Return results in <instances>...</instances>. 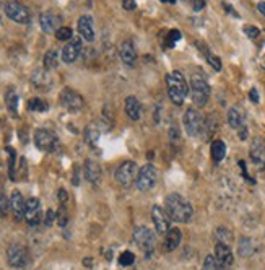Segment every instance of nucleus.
Here are the masks:
<instances>
[{
  "label": "nucleus",
  "mask_w": 265,
  "mask_h": 270,
  "mask_svg": "<svg viewBox=\"0 0 265 270\" xmlns=\"http://www.w3.org/2000/svg\"><path fill=\"white\" fill-rule=\"evenodd\" d=\"M134 243L146 255H150L154 249V235L146 226H137L134 230Z\"/></svg>",
  "instance_id": "423d86ee"
},
{
  "label": "nucleus",
  "mask_w": 265,
  "mask_h": 270,
  "mask_svg": "<svg viewBox=\"0 0 265 270\" xmlns=\"http://www.w3.org/2000/svg\"><path fill=\"white\" fill-rule=\"evenodd\" d=\"M98 140H99V129L94 126V124H91V126H88L85 130V142L90 143L91 147H94Z\"/></svg>",
  "instance_id": "c756f323"
},
{
  "label": "nucleus",
  "mask_w": 265,
  "mask_h": 270,
  "mask_svg": "<svg viewBox=\"0 0 265 270\" xmlns=\"http://www.w3.org/2000/svg\"><path fill=\"white\" fill-rule=\"evenodd\" d=\"M78 31L82 34V38L86 41H93L94 39V28H93V18L83 15L78 20Z\"/></svg>",
  "instance_id": "412c9836"
},
{
  "label": "nucleus",
  "mask_w": 265,
  "mask_h": 270,
  "mask_svg": "<svg viewBox=\"0 0 265 270\" xmlns=\"http://www.w3.org/2000/svg\"><path fill=\"white\" fill-rule=\"evenodd\" d=\"M190 96H192L194 104L198 107H203L208 103L210 98V86L202 75L194 74L190 77Z\"/></svg>",
  "instance_id": "7ed1b4c3"
},
{
  "label": "nucleus",
  "mask_w": 265,
  "mask_h": 270,
  "mask_svg": "<svg viewBox=\"0 0 265 270\" xmlns=\"http://www.w3.org/2000/svg\"><path fill=\"white\" fill-rule=\"evenodd\" d=\"M31 82H33L34 86H38V88L46 90L50 86V83H52V80H50L47 70H36L33 78H31Z\"/></svg>",
  "instance_id": "b1692460"
},
{
  "label": "nucleus",
  "mask_w": 265,
  "mask_h": 270,
  "mask_svg": "<svg viewBox=\"0 0 265 270\" xmlns=\"http://www.w3.org/2000/svg\"><path fill=\"white\" fill-rule=\"evenodd\" d=\"M166 82H168L169 99H171L176 106H181L189 93V83L186 82V78H184L181 72L176 70L173 74L166 75Z\"/></svg>",
  "instance_id": "f03ea898"
},
{
  "label": "nucleus",
  "mask_w": 265,
  "mask_h": 270,
  "mask_svg": "<svg viewBox=\"0 0 265 270\" xmlns=\"http://www.w3.org/2000/svg\"><path fill=\"white\" fill-rule=\"evenodd\" d=\"M215 239L218 243L230 246V243L233 241V233L230 230H226L225 226H220V228H217V231H215Z\"/></svg>",
  "instance_id": "2f4dec72"
},
{
  "label": "nucleus",
  "mask_w": 265,
  "mask_h": 270,
  "mask_svg": "<svg viewBox=\"0 0 265 270\" xmlns=\"http://www.w3.org/2000/svg\"><path fill=\"white\" fill-rule=\"evenodd\" d=\"M85 178H86V181H90L91 184H98L101 181V168L96 161L88 159L85 163Z\"/></svg>",
  "instance_id": "4be33fe9"
},
{
  "label": "nucleus",
  "mask_w": 265,
  "mask_h": 270,
  "mask_svg": "<svg viewBox=\"0 0 265 270\" xmlns=\"http://www.w3.org/2000/svg\"><path fill=\"white\" fill-rule=\"evenodd\" d=\"M228 122H230V126L233 129H241L244 127V116L241 114V111L238 107H231L230 111H228Z\"/></svg>",
  "instance_id": "a878e982"
},
{
  "label": "nucleus",
  "mask_w": 265,
  "mask_h": 270,
  "mask_svg": "<svg viewBox=\"0 0 265 270\" xmlns=\"http://www.w3.org/2000/svg\"><path fill=\"white\" fill-rule=\"evenodd\" d=\"M181 239H182V233L179 228H169V231L166 233V238H165V251L166 252H171L174 249H178V246L181 244Z\"/></svg>",
  "instance_id": "aec40b11"
},
{
  "label": "nucleus",
  "mask_w": 265,
  "mask_h": 270,
  "mask_svg": "<svg viewBox=\"0 0 265 270\" xmlns=\"http://www.w3.org/2000/svg\"><path fill=\"white\" fill-rule=\"evenodd\" d=\"M61 104L69 109L72 113H77L80 109H83L85 106V101L83 98L80 96V94L75 91V90H70V88H65L62 93H61Z\"/></svg>",
  "instance_id": "9b49d317"
},
{
  "label": "nucleus",
  "mask_w": 265,
  "mask_h": 270,
  "mask_svg": "<svg viewBox=\"0 0 265 270\" xmlns=\"http://www.w3.org/2000/svg\"><path fill=\"white\" fill-rule=\"evenodd\" d=\"M156 179H158V171L156 168L153 165H145L138 170L137 174V179H135V186L138 191H150V189L156 184Z\"/></svg>",
  "instance_id": "20e7f679"
},
{
  "label": "nucleus",
  "mask_w": 265,
  "mask_h": 270,
  "mask_svg": "<svg viewBox=\"0 0 265 270\" xmlns=\"http://www.w3.org/2000/svg\"><path fill=\"white\" fill-rule=\"evenodd\" d=\"M184 129H186L187 135L197 137L203 130V119L198 111L195 109H187L184 114Z\"/></svg>",
  "instance_id": "0eeeda50"
},
{
  "label": "nucleus",
  "mask_w": 265,
  "mask_h": 270,
  "mask_svg": "<svg viewBox=\"0 0 265 270\" xmlns=\"http://www.w3.org/2000/svg\"><path fill=\"white\" fill-rule=\"evenodd\" d=\"M197 47L202 50V52L205 54V59H207V62L211 65L213 69H215L217 72L222 70V61H220V57H217L215 54H211L210 52V49L203 44V42H197Z\"/></svg>",
  "instance_id": "393cba45"
},
{
  "label": "nucleus",
  "mask_w": 265,
  "mask_h": 270,
  "mask_svg": "<svg viewBox=\"0 0 265 270\" xmlns=\"http://www.w3.org/2000/svg\"><path fill=\"white\" fill-rule=\"evenodd\" d=\"M39 23L44 33H52L56 30H59V23H61V18H59L54 12H44L39 17Z\"/></svg>",
  "instance_id": "a211bd4d"
},
{
  "label": "nucleus",
  "mask_w": 265,
  "mask_h": 270,
  "mask_svg": "<svg viewBox=\"0 0 265 270\" xmlns=\"http://www.w3.org/2000/svg\"><path fill=\"white\" fill-rule=\"evenodd\" d=\"M83 264L86 265V267H91L90 264H91V259H83Z\"/></svg>",
  "instance_id": "09e8293b"
},
{
  "label": "nucleus",
  "mask_w": 265,
  "mask_h": 270,
  "mask_svg": "<svg viewBox=\"0 0 265 270\" xmlns=\"http://www.w3.org/2000/svg\"><path fill=\"white\" fill-rule=\"evenodd\" d=\"M223 7H225V10H226V12H230V13H233V15H234V17H236V18L239 17V15H238V13H236V12H234V10L231 9V7H230V5H228V4H223Z\"/></svg>",
  "instance_id": "49530a36"
},
{
  "label": "nucleus",
  "mask_w": 265,
  "mask_h": 270,
  "mask_svg": "<svg viewBox=\"0 0 265 270\" xmlns=\"http://www.w3.org/2000/svg\"><path fill=\"white\" fill-rule=\"evenodd\" d=\"M59 199H61V203L65 207V202H67V192H65L64 189H61V191H59Z\"/></svg>",
  "instance_id": "c03bdc74"
},
{
  "label": "nucleus",
  "mask_w": 265,
  "mask_h": 270,
  "mask_svg": "<svg viewBox=\"0 0 265 270\" xmlns=\"http://www.w3.org/2000/svg\"><path fill=\"white\" fill-rule=\"evenodd\" d=\"M161 2H165V4H174L176 0H161Z\"/></svg>",
  "instance_id": "8fccbe9b"
},
{
  "label": "nucleus",
  "mask_w": 265,
  "mask_h": 270,
  "mask_svg": "<svg viewBox=\"0 0 265 270\" xmlns=\"http://www.w3.org/2000/svg\"><path fill=\"white\" fill-rule=\"evenodd\" d=\"M7 260H9V265L15 268H21L28 264L29 260V254L28 249L21 244H12L7 251Z\"/></svg>",
  "instance_id": "6e6552de"
},
{
  "label": "nucleus",
  "mask_w": 265,
  "mask_h": 270,
  "mask_svg": "<svg viewBox=\"0 0 265 270\" xmlns=\"http://www.w3.org/2000/svg\"><path fill=\"white\" fill-rule=\"evenodd\" d=\"M9 200L5 199V195H0V218H2L5 215L7 208H9Z\"/></svg>",
  "instance_id": "58836bf2"
},
{
  "label": "nucleus",
  "mask_w": 265,
  "mask_h": 270,
  "mask_svg": "<svg viewBox=\"0 0 265 270\" xmlns=\"http://www.w3.org/2000/svg\"><path fill=\"white\" fill-rule=\"evenodd\" d=\"M5 13L10 20L15 21V23L26 25V23H29V20H31V17H29V10L25 5L17 2V0H12V2L5 5Z\"/></svg>",
  "instance_id": "1a4fd4ad"
},
{
  "label": "nucleus",
  "mask_w": 265,
  "mask_h": 270,
  "mask_svg": "<svg viewBox=\"0 0 265 270\" xmlns=\"http://www.w3.org/2000/svg\"><path fill=\"white\" fill-rule=\"evenodd\" d=\"M249 155H251L252 163L263 170L265 168V142L262 138H254L251 143V150H249Z\"/></svg>",
  "instance_id": "4468645a"
},
{
  "label": "nucleus",
  "mask_w": 265,
  "mask_h": 270,
  "mask_svg": "<svg viewBox=\"0 0 265 270\" xmlns=\"http://www.w3.org/2000/svg\"><path fill=\"white\" fill-rule=\"evenodd\" d=\"M257 9H259V12L262 13V15H265V2H260L259 5H257Z\"/></svg>",
  "instance_id": "de8ad7c7"
},
{
  "label": "nucleus",
  "mask_w": 265,
  "mask_h": 270,
  "mask_svg": "<svg viewBox=\"0 0 265 270\" xmlns=\"http://www.w3.org/2000/svg\"><path fill=\"white\" fill-rule=\"evenodd\" d=\"M126 114L132 121H138L140 116H142V106H140L135 96H129L126 99Z\"/></svg>",
  "instance_id": "5701e85b"
},
{
  "label": "nucleus",
  "mask_w": 265,
  "mask_h": 270,
  "mask_svg": "<svg viewBox=\"0 0 265 270\" xmlns=\"http://www.w3.org/2000/svg\"><path fill=\"white\" fill-rule=\"evenodd\" d=\"M239 138H241V140H246V138H247V129L246 127L239 129Z\"/></svg>",
  "instance_id": "a18cd8bd"
},
{
  "label": "nucleus",
  "mask_w": 265,
  "mask_h": 270,
  "mask_svg": "<svg viewBox=\"0 0 265 270\" xmlns=\"http://www.w3.org/2000/svg\"><path fill=\"white\" fill-rule=\"evenodd\" d=\"M119 57L121 61L126 64V65H135V61H137V50L132 44V41H124L121 47H119Z\"/></svg>",
  "instance_id": "6ab92c4d"
},
{
  "label": "nucleus",
  "mask_w": 265,
  "mask_h": 270,
  "mask_svg": "<svg viewBox=\"0 0 265 270\" xmlns=\"http://www.w3.org/2000/svg\"><path fill=\"white\" fill-rule=\"evenodd\" d=\"M10 208L13 211V215L17 220L25 218V208H26V200L23 199V195L18 191H13L10 197Z\"/></svg>",
  "instance_id": "f3484780"
},
{
  "label": "nucleus",
  "mask_w": 265,
  "mask_h": 270,
  "mask_svg": "<svg viewBox=\"0 0 265 270\" xmlns=\"http://www.w3.org/2000/svg\"><path fill=\"white\" fill-rule=\"evenodd\" d=\"M54 218H56V213L52 210H47V213H46V220H44V225L46 226H50L54 222Z\"/></svg>",
  "instance_id": "a19ab883"
},
{
  "label": "nucleus",
  "mask_w": 265,
  "mask_h": 270,
  "mask_svg": "<svg viewBox=\"0 0 265 270\" xmlns=\"http://www.w3.org/2000/svg\"><path fill=\"white\" fill-rule=\"evenodd\" d=\"M138 174V166L135 161H124L116 171V179L122 187H130L135 182Z\"/></svg>",
  "instance_id": "39448f33"
},
{
  "label": "nucleus",
  "mask_w": 265,
  "mask_h": 270,
  "mask_svg": "<svg viewBox=\"0 0 265 270\" xmlns=\"http://www.w3.org/2000/svg\"><path fill=\"white\" fill-rule=\"evenodd\" d=\"M5 104L9 107V111L15 116L18 109V93L15 91V88H9L5 93Z\"/></svg>",
  "instance_id": "bb28decb"
},
{
  "label": "nucleus",
  "mask_w": 265,
  "mask_h": 270,
  "mask_svg": "<svg viewBox=\"0 0 265 270\" xmlns=\"http://www.w3.org/2000/svg\"><path fill=\"white\" fill-rule=\"evenodd\" d=\"M56 38L59 41H70L73 38V31L67 26H62V28H59V30L56 31Z\"/></svg>",
  "instance_id": "c9c22d12"
},
{
  "label": "nucleus",
  "mask_w": 265,
  "mask_h": 270,
  "mask_svg": "<svg viewBox=\"0 0 265 270\" xmlns=\"http://www.w3.org/2000/svg\"><path fill=\"white\" fill-rule=\"evenodd\" d=\"M151 220L160 235H165V233L169 231V217L165 208H161L160 205H154L151 208Z\"/></svg>",
  "instance_id": "ddd939ff"
},
{
  "label": "nucleus",
  "mask_w": 265,
  "mask_h": 270,
  "mask_svg": "<svg viewBox=\"0 0 265 270\" xmlns=\"http://www.w3.org/2000/svg\"><path fill=\"white\" fill-rule=\"evenodd\" d=\"M47 107H49V104L41 98H33V99L28 101V109H29V111L44 113V111H47Z\"/></svg>",
  "instance_id": "473e14b6"
},
{
  "label": "nucleus",
  "mask_w": 265,
  "mask_h": 270,
  "mask_svg": "<svg viewBox=\"0 0 265 270\" xmlns=\"http://www.w3.org/2000/svg\"><path fill=\"white\" fill-rule=\"evenodd\" d=\"M42 64H44V69L46 70H52V69H56L57 65H59V52L56 49H50V50H47L46 54H44V61H42Z\"/></svg>",
  "instance_id": "c85d7f7f"
},
{
  "label": "nucleus",
  "mask_w": 265,
  "mask_h": 270,
  "mask_svg": "<svg viewBox=\"0 0 265 270\" xmlns=\"http://www.w3.org/2000/svg\"><path fill=\"white\" fill-rule=\"evenodd\" d=\"M41 203L36 197L26 200V208H25V220L29 223V226H38L41 223Z\"/></svg>",
  "instance_id": "f8f14e48"
},
{
  "label": "nucleus",
  "mask_w": 265,
  "mask_h": 270,
  "mask_svg": "<svg viewBox=\"0 0 265 270\" xmlns=\"http://www.w3.org/2000/svg\"><path fill=\"white\" fill-rule=\"evenodd\" d=\"M249 98H251L252 103H259V94H257L255 88H252L251 91H249Z\"/></svg>",
  "instance_id": "37998d69"
},
{
  "label": "nucleus",
  "mask_w": 265,
  "mask_h": 270,
  "mask_svg": "<svg viewBox=\"0 0 265 270\" xmlns=\"http://www.w3.org/2000/svg\"><path fill=\"white\" fill-rule=\"evenodd\" d=\"M34 145L42 151H52L57 147V137L47 129H38L34 132Z\"/></svg>",
  "instance_id": "9d476101"
},
{
  "label": "nucleus",
  "mask_w": 265,
  "mask_h": 270,
  "mask_svg": "<svg viewBox=\"0 0 265 270\" xmlns=\"http://www.w3.org/2000/svg\"><path fill=\"white\" fill-rule=\"evenodd\" d=\"M226 155V145L222 140H215L211 143V158L215 163H220Z\"/></svg>",
  "instance_id": "cd10ccee"
},
{
  "label": "nucleus",
  "mask_w": 265,
  "mask_h": 270,
  "mask_svg": "<svg viewBox=\"0 0 265 270\" xmlns=\"http://www.w3.org/2000/svg\"><path fill=\"white\" fill-rule=\"evenodd\" d=\"M202 270H226V268L223 265H220V262L215 259V255H207Z\"/></svg>",
  "instance_id": "72a5a7b5"
},
{
  "label": "nucleus",
  "mask_w": 265,
  "mask_h": 270,
  "mask_svg": "<svg viewBox=\"0 0 265 270\" xmlns=\"http://www.w3.org/2000/svg\"><path fill=\"white\" fill-rule=\"evenodd\" d=\"M137 5V0H122V7L126 10H134Z\"/></svg>",
  "instance_id": "ea45409f"
},
{
  "label": "nucleus",
  "mask_w": 265,
  "mask_h": 270,
  "mask_svg": "<svg viewBox=\"0 0 265 270\" xmlns=\"http://www.w3.org/2000/svg\"><path fill=\"white\" fill-rule=\"evenodd\" d=\"M215 259L220 262V265H223L225 268H230L233 265V252L231 247L223 243H217L215 246Z\"/></svg>",
  "instance_id": "dca6fc26"
},
{
  "label": "nucleus",
  "mask_w": 265,
  "mask_h": 270,
  "mask_svg": "<svg viewBox=\"0 0 265 270\" xmlns=\"http://www.w3.org/2000/svg\"><path fill=\"white\" fill-rule=\"evenodd\" d=\"M244 33H246L247 38L255 39L257 36L260 34V30H259V28H257V26H251V25H249V26H244Z\"/></svg>",
  "instance_id": "4c0bfd02"
},
{
  "label": "nucleus",
  "mask_w": 265,
  "mask_h": 270,
  "mask_svg": "<svg viewBox=\"0 0 265 270\" xmlns=\"http://www.w3.org/2000/svg\"><path fill=\"white\" fill-rule=\"evenodd\" d=\"M205 7V0H194V10L195 12H200Z\"/></svg>",
  "instance_id": "79ce46f5"
},
{
  "label": "nucleus",
  "mask_w": 265,
  "mask_h": 270,
  "mask_svg": "<svg viewBox=\"0 0 265 270\" xmlns=\"http://www.w3.org/2000/svg\"><path fill=\"white\" fill-rule=\"evenodd\" d=\"M134 262H135V255H134V252L126 251V252H122V254H121L119 264H121L122 267H129V265L134 264Z\"/></svg>",
  "instance_id": "e433bc0d"
},
{
  "label": "nucleus",
  "mask_w": 265,
  "mask_h": 270,
  "mask_svg": "<svg viewBox=\"0 0 265 270\" xmlns=\"http://www.w3.org/2000/svg\"><path fill=\"white\" fill-rule=\"evenodd\" d=\"M80 52H82V39L80 38H72L69 44H65L62 49V61L65 64H72L78 59Z\"/></svg>",
  "instance_id": "2eb2a0df"
},
{
  "label": "nucleus",
  "mask_w": 265,
  "mask_h": 270,
  "mask_svg": "<svg viewBox=\"0 0 265 270\" xmlns=\"http://www.w3.org/2000/svg\"><path fill=\"white\" fill-rule=\"evenodd\" d=\"M181 39V31L179 30H171L165 38V47H173L176 42H178Z\"/></svg>",
  "instance_id": "f704fd0d"
},
{
  "label": "nucleus",
  "mask_w": 265,
  "mask_h": 270,
  "mask_svg": "<svg viewBox=\"0 0 265 270\" xmlns=\"http://www.w3.org/2000/svg\"><path fill=\"white\" fill-rule=\"evenodd\" d=\"M165 210L169 217V220L178 222V223H186L192 218L194 208L189 203L187 199H184L179 194H169L165 200Z\"/></svg>",
  "instance_id": "f257e3e1"
},
{
  "label": "nucleus",
  "mask_w": 265,
  "mask_h": 270,
  "mask_svg": "<svg viewBox=\"0 0 265 270\" xmlns=\"http://www.w3.org/2000/svg\"><path fill=\"white\" fill-rule=\"evenodd\" d=\"M238 251L241 257H247V255H251L254 252V244L252 241L249 238H241L239 241V246H238Z\"/></svg>",
  "instance_id": "7c9ffc66"
}]
</instances>
